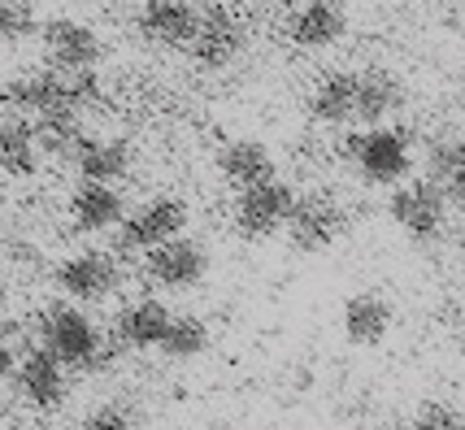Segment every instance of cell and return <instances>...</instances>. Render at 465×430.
<instances>
[{
  "mask_svg": "<svg viewBox=\"0 0 465 430\" xmlns=\"http://www.w3.org/2000/svg\"><path fill=\"white\" fill-rule=\"evenodd\" d=\"M292 205H296V196L279 179L262 187H248V191H240V200H235V230H240L243 239H270V235L287 230Z\"/></svg>",
  "mask_w": 465,
  "mask_h": 430,
  "instance_id": "obj_5",
  "label": "cell"
},
{
  "mask_svg": "<svg viewBox=\"0 0 465 430\" xmlns=\"http://www.w3.org/2000/svg\"><path fill=\"white\" fill-rule=\"evenodd\" d=\"M70 222H74V230H87V235L126 222L122 191L114 183H87V179H83V183L74 187V196H70Z\"/></svg>",
  "mask_w": 465,
  "mask_h": 430,
  "instance_id": "obj_13",
  "label": "cell"
},
{
  "mask_svg": "<svg viewBox=\"0 0 465 430\" xmlns=\"http://www.w3.org/2000/svg\"><path fill=\"white\" fill-rule=\"evenodd\" d=\"M344 157L365 183L401 187V179H409V165H413V148H409L405 131H396V126H370V131L348 135Z\"/></svg>",
  "mask_w": 465,
  "mask_h": 430,
  "instance_id": "obj_2",
  "label": "cell"
},
{
  "mask_svg": "<svg viewBox=\"0 0 465 430\" xmlns=\"http://www.w3.org/2000/svg\"><path fill=\"white\" fill-rule=\"evenodd\" d=\"M413 430H465V413L448 400H422L413 413Z\"/></svg>",
  "mask_w": 465,
  "mask_h": 430,
  "instance_id": "obj_25",
  "label": "cell"
},
{
  "mask_svg": "<svg viewBox=\"0 0 465 430\" xmlns=\"http://www.w3.org/2000/svg\"><path fill=\"white\" fill-rule=\"evenodd\" d=\"M40 344L57 357L65 369H101L109 361L101 330L74 305H48L40 313Z\"/></svg>",
  "mask_w": 465,
  "mask_h": 430,
  "instance_id": "obj_1",
  "label": "cell"
},
{
  "mask_svg": "<svg viewBox=\"0 0 465 430\" xmlns=\"http://www.w3.org/2000/svg\"><path fill=\"white\" fill-rule=\"evenodd\" d=\"M40 26V14L31 0H0V48H14V44L31 40Z\"/></svg>",
  "mask_w": 465,
  "mask_h": 430,
  "instance_id": "obj_24",
  "label": "cell"
},
{
  "mask_svg": "<svg viewBox=\"0 0 465 430\" xmlns=\"http://www.w3.org/2000/svg\"><path fill=\"white\" fill-rule=\"evenodd\" d=\"M348 31V14L340 0H304L301 9L292 14V26L287 35L296 48H331L340 44Z\"/></svg>",
  "mask_w": 465,
  "mask_h": 430,
  "instance_id": "obj_12",
  "label": "cell"
},
{
  "mask_svg": "<svg viewBox=\"0 0 465 430\" xmlns=\"http://www.w3.org/2000/svg\"><path fill=\"white\" fill-rule=\"evenodd\" d=\"M340 322H344L348 344H357V348H379L387 339V330H391V305H387L383 296H374V291H357V296L344 300Z\"/></svg>",
  "mask_w": 465,
  "mask_h": 430,
  "instance_id": "obj_17",
  "label": "cell"
},
{
  "mask_svg": "<svg viewBox=\"0 0 465 430\" xmlns=\"http://www.w3.org/2000/svg\"><path fill=\"white\" fill-rule=\"evenodd\" d=\"M9 261L14 266H35L40 257H35V244H9Z\"/></svg>",
  "mask_w": 465,
  "mask_h": 430,
  "instance_id": "obj_27",
  "label": "cell"
},
{
  "mask_svg": "<svg viewBox=\"0 0 465 430\" xmlns=\"http://www.w3.org/2000/svg\"><path fill=\"white\" fill-rule=\"evenodd\" d=\"M218 170H223V179L231 187H262V183H274L279 179V165H274V152L257 140H235L226 143L223 152H218Z\"/></svg>",
  "mask_w": 465,
  "mask_h": 430,
  "instance_id": "obj_14",
  "label": "cell"
},
{
  "mask_svg": "<svg viewBox=\"0 0 465 430\" xmlns=\"http://www.w3.org/2000/svg\"><path fill=\"white\" fill-rule=\"evenodd\" d=\"M14 374H18V357H14V348L0 339V383H5V378H14Z\"/></svg>",
  "mask_w": 465,
  "mask_h": 430,
  "instance_id": "obj_28",
  "label": "cell"
},
{
  "mask_svg": "<svg viewBox=\"0 0 465 430\" xmlns=\"http://www.w3.org/2000/svg\"><path fill=\"white\" fill-rule=\"evenodd\" d=\"M430 179L452 205H465V140H440L430 148Z\"/></svg>",
  "mask_w": 465,
  "mask_h": 430,
  "instance_id": "obj_22",
  "label": "cell"
},
{
  "mask_svg": "<svg viewBox=\"0 0 465 430\" xmlns=\"http://www.w3.org/2000/svg\"><path fill=\"white\" fill-rule=\"evenodd\" d=\"M5 300H9V283L0 279V305H5Z\"/></svg>",
  "mask_w": 465,
  "mask_h": 430,
  "instance_id": "obj_29",
  "label": "cell"
},
{
  "mask_svg": "<svg viewBox=\"0 0 465 430\" xmlns=\"http://www.w3.org/2000/svg\"><path fill=\"white\" fill-rule=\"evenodd\" d=\"M340 226H344L340 205L331 196H322V191H309V196H296V205H292L287 239H292V248H301V252H322L340 235Z\"/></svg>",
  "mask_w": 465,
  "mask_h": 430,
  "instance_id": "obj_9",
  "label": "cell"
},
{
  "mask_svg": "<svg viewBox=\"0 0 465 430\" xmlns=\"http://www.w3.org/2000/svg\"><path fill=\"white\" fill-rule=\"evenodd\" d=\"M83 430H135V417L122 409V405H104V409H96L87 417Z\"/></svg>",
  "mask_w": 465,
  "mask_h": 430,
  "instance_id": "obj_26",
  "label": "cell"
},
{
  "mask_svg": "<svg viewBox=\"0 0 465 430\" xmlns=\"http://www.w3.org/2000/svg\"><path fill=\"white\" fill-rule=\"evenodd\" d=\"M204 348H209V327H204L201 318H174L170 322V335H165V344H162V352L170 361H192Z\"/></svg>",
  "mask_w": 465,
  "mask_h": 430,
  "instance_id": "obj_23",
  "label": "cell"
},
{
  "mask_svg": "<svg viewBox=\"0 0 465 430\" xmlns=\"http://www.w3.org/2000/svg\"><path fill=\"white\" fill-rule=\"evenodd\" d=\"M74 170H79L87 183H118L131 174V143L126 140H101V135H83V143L74 148Z\"/></svg>",
  "mask_w": 465,
  "mask_h": 430,
  "instance_id": "obj_15",
  "label": "cell"
},
{
  "mask_svg": "<svg viewBox=\"0 0 465 430\" xmlns=\"http://www.w3.org/2000/svg\"><path fill=\"white\" fill-rule=\"evenodd\" d=\"M387 209H391L396 226L405 230L409 239H435L444 230L448 196L435 179H413V183H401L391 191V205Z\"/></svg>",
  "mask_w": 465,
  "mask_h": 430,
  "instance_id": "obj_3",
  "label": "cell"
},
{
  "mask_svg": "<svg viewBox=\"0 0 465 430\" xmlns=\"http://www.w3.org/2000/svg\"><path fill=\"white\" fill-rule=\"evenodd\" d=\"M243 48V26L235 14H226L223 5L218 9H209L201 14V31H196V40H192V53H196V62L201 65H231L235 62V53Z\"/></svg>",
  "mask_w": 465,
  "mask_h": 430,
  "instance_id": "obj_16",
  "label": "cell"
},
{
  "mask_svg": "<svg viewBox=\"0 0 465 430\" xmlns=\"http://www.w3.org/2000/svg\"><path fill=\"white\" fill-rule=\"evenodd\" d=\"M135 26H140V35L148 44L192 48L196 31H201V14H196V5H187V0H143Z\"/></svg>",
  "mask_w": 465,
  "mask_h": 430,
  "instance_id": "obj_11",
  "label": "cell"
},
{
  "mask_svg": "<svg viewBox=\"0 0 465 430\" xmlns=\"http://www.w3.org/2000/svg\"><path fill=\"white\" fill-rule=\"evenodd\" d=\"M174 313L162 300H135L118 313V339L126 348H162Z\"/></svg>",
  "mask_w": 465,
  "mask_h": 430,
  "instance_id": "obj_19",
  "label": "cell"
},
{
  "mask_svg": "<svg viewBox=\"0 0 465 430\" xmlns=\"http://www.w3.org/2000/svg\"><path fill=\"white\" fill-rule=\"evenodd\" d=\"M209 274V252L196 239H170V244L143 252V279L162 291H187Z\"/></svg>",
  "mask_w": 465,
  "mask_h": 430,
  "instance_id": "obj_7",
  "label": "cell"
},
{
  "mask_svg": "<svg viewBox=\"0 0 465 430\" xmlns=\"http://www.w3.org/2000/svg\"><path fill=\"white\" fill-rule=\"evenodd\" d=\"M309 109H313V118L326 126L352 122V118H357V74H352V70H331V74L313 87Z\"/></svg>",
  "mask_w": 465,
  "mask_h": 430,
  "instance_id": "obj_20",
  "label": "cell"
},
{
  "mask_svg": "<svg viewBox=\"0 0 465 430\" xmlns=\"http://www.w3.org/2000/svg\"><path fill=\"white\" fill-rule=\"evenodd\" d=\"M70 369L61 366L53 352L44 348H31L26 357L18 361V374H14V383H18V391H22V400L31 405V409H57L61 400L70 396V378H65Z\"/></svg>",
  "mask_w": 465,
  "mask_h": 430,
  "instance_id": "obj_10",
  "label": "cell"
},
{
  "mask_svg": "<svg viewBox=\"0 0 465 430\" xmlns=\"http://www.w3.org/2000/svg\"><path fill=\"white\" fill-rule=\"evenodd\" d=\"M40 35H44V57L61 74H87V70H96V62H101V35L87 22L53 18V22H44Z\"/></svg>",
  "mask_w": 465,
  "mask_h": 430,
  "instance_id": "obj_6",
  "label": "cell"
},
{
  "mask_svg": "<svg viewBox=\"0 0 465 430\" xmlns=\"http://www.w3.org/2000/svg\"><path fill=\"white\" fill-rule=\"evenodd\" d=\"M35 165H40V135H35V122L5 118V122H0V174H9V179H31Z\"/></svg>",
  "mask_w": 465,
  "mask_h": 430,
  "instance_id": "obj_21",
  "label": "cell"
},
{
  "mask_svg": "<svg viewBox=\"0 0 465 430\" xmlns=\"http://www.w3.org/2000/svg\"><path fill=\"white\" fill-rule=\"evenodd\" d=\"M0 200H5V191H0Z\"/></svg>",
  "mask_w": 465,
  "mask_h": 430,
  "instance_id": "obj_30",
  "label": "cell"
},
{
  "mask_svg": "<svg viewBox=\"0 0 465 430\" xmlns=\"http://www.w3.org/2000/svg\"><path fill=\"white\" fill-rule=\"evenodd\" d=\"M57 287L70 300L96 305V300L118 291V266H114V257L87 248V252H74V257H65L57 266Z\"/></svg>",
  "mask_w": 465,
  "mask_h": 430,
  "instance_id": "obj_8",
  "label": "cell"
},
{
  "mask_svg": "<svg viewBox=\"0 0 465 430\" xmlns=\"http://www.w3.org/2000/svg\"><path fill=\"white\" fill-rule=\"evenodd\" d=\"M405 104V87L401 79L383 70V65H374V70H357V118L365 126H379L383 118H391L396 109Z\"/></svg>",
  "mask_w": 465,
  "mask_h": 430,
  "instance_id": "obj_18",
  "label": "cell"
},
{
  "mask_svg": "<svg viewBox=\"0 0 465 430\" xmlns=\"http://www.w3.org/2000/svg\"><path fill=\"white\" fill-rule=\"evenodd\" d=\"M183 226H187V205L174 200V196H157L140 205L135 213H126L118 235V248H131V252H153V248L179 239Z\"/></svg>",
  "mask_w": 465,
  "mask_h": 430,
  "instance_id": "obj_4",
  "label": "cell"
}]
</instances>
